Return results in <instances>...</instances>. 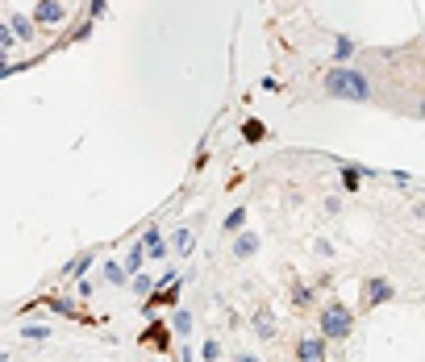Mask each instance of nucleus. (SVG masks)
<instances>
[{"mask_svg": "<svg viewBox=\"0 0 425 362\" xmlns=\"http://www.w3.org/2000/svg\"><path fill=\"white\" fill-rule=\"evenodd\" d=\"M250 325H254L259 337H276V313H271V308H254Z\"/></svg>", "mask_w": 425, "mask_h": 362, "instance_id": "obj_9", "label": "nucleus"}, {"mask_svg": "<svg viewBox=\"0 0 425 362\" xmlns=\"http://www.w3.org/2000/svg\"><path fill=\"white\" fill-rule=\"evenodd\" d=\"M21 337H30V342H47L50 329H47V325H21Z\"/></svg>", "mask_w": 425, "mask_h": 362, "instance_id": "obj_18", "label": "nucleus"}, {"mask_svg": "<svg viewBox=\"0 0 425 362\" xmlns=\"http://www.w3.org/2000/svg\"><path fill=\"white\" fill-rule=\"evenodd\" d=\"M8 30H13L17 42H34V38H38V25H34V17H25V13H13Z\"/></svg>", "mask_w": 425, "mask_h": 362, "instance_id": "obj_7", "label": "nucleus"}, {"mask_svg": "<svg viewBox=\"0 0 425 362\" xmlns=\"http://www.w3.org/2000/svg\"><path fill=\"white\" fill-rule=\"evenodd\" d=\"M321 96H326V100H355V104H367V100L376 96V88H371V80H367L363 71L338 63V67H330V71L321 75Z\"/></svg>", "mask_w": 425, "mask_h": 362, "instance_id": "obj_1", "label": "nucleus"}, {"mask_svg": "<svg viewBox=\"0 0 425 362\" xmlns=\"http://www.w3.org/2000/svg\"><path fill=\"white\" fill-rule=\"evenodd\" d=\"M154 304H180V283H171L163 296H150V300H146V308H154Z\"/></svg>", "mask_w": 425, "mask_h": 362, "instance_id": "obj_15", "label": "nucleus"}, {"mask_svg": "<svg viewBox=\"0 0 425 362\" xmlns=\"http://www.w3.org/2000/svg\"><path fill=\"white\" fill-rule=\"evenodd\" d=\"M326 213H330V217H338V213H342V200H338V196H330V200H326Z\"/></svg>", "mask_w": 425, "mask_h": 362, "instance_id": "obj_25", "label": "nucleus"}, {"mask_svg": "<svg viewBox=\"0 0 425 362\" xmlns=\"http://www.w3.org/2000/svg\"><path fill=\"white\" fill-rule=\"evenodd\" d=\"M396 296V287L388 279H367L363 283V308H376V304H388Z\"/></svg>", "mask_w": 425, "mask_h": 362, "instance_id": "obj_6", "label": "nucleus"}, {"mask_svg": "<svg viewBox=\"0 0 425 362\" xmlns=\"http://www.w3.org/2000/svg\"><path fill=\"white\" fill-rule=\"evenodd\" d=\"M242 134L250 137V142H263V137H267V130H263V121H246V130H242Z\"/></svg>", "mask_w": 425, "mask_h": 362, "instance_id": "obj_21", "label": "nucleus"}, {"mask_svg": "<svg viewBox=\"0 0 425 362\" xmlns=\"http://www.w3.org/2000/svg\"><path fill=\"white\" fill-rule=\"evenodd\" d=\"M317 333L326 342H346L355 333V308L346 300H326L321 313H317Z\"/></svg>", "mask_w": 425, "mask_h": 362, "instance_id": "obj_2", "label": "nucleus"}, {"mask_svg": "<svg viewBox=\"0 0 425 362\" xmlns=\"http://www.w3.org/2000/svg\"><path fill=\"white\" fill-rule=\"evenodd\" d=\"M417 117H421V121H425V96H421V100H417Z\"/></svg>", "mask_w": 425, "mask_h": 362, "instance_id": "obj_28", "label": "nucleus"}, {"mask_svg": "<svg viewBox=\"0 0 425 362\" xmlns=\"http://www.w3.org/2000/svg\"><path fill=\"white\" fill-rule=\"evenodd\" d=\"M421 213H425V196H421Z\"/></svg>", "mask_w": 425, "mask_h": 362, "instance_id": "obj_30", "label": "nucleus"}, {"mask_svg": "<svg viewBox=\"0 0 425 362\" xmlns=\"http://www.w3.org/2000/svg\"><path fill=\"white\" fill-rule=\"evenodd\" d=\"M313 250H317L321 258H333V246H330V242H326V237H317V242H313Z\"/></svg>", "mask_w": 425, "mask_h": 362, "instance_id": "obj_24", "label": "nucleus"}, {"mask_svg": "<svg viewBox=\"0 0 425 362\" xmlns=\"http://www.w3.org/2000/svg\"><path fill=\"white\" fill-rule=\"evenodd\" d=\"M171 329H175L180 337H188V333H192V313H188V308H180V313H175V320H171Z\"/></svg>", "mask_w": 425, "mask_h": 362, "instance_id": "obj_17", "label": "nucleus"}, {"mask_svg": "<svg viewBox=\"0 0 425 362\" xmlns=\"http://www.w3.org/2000/svg\"><path fill=\"white\" fill-rule=\"evenodd\" d=\"M350 50H355V46H350V42H342V38H338V63H342V58H350Z\"/></svg>", "mask_w": 425, "mask_h": 362, "instance_id": "obj_26", "label": "nucleus"}, {"mask_svg": "<svg viewBox=\"0 0 425 362\" xmlns=\"http://www.w3.org/2000/svg\"><path fill=\"white\" fill-rule=\"evenodd\" d=\"M142 250H146V258H167V254H171V250H167V242H163V229H146Z\"/></svg>", "mask_w": 425, "mask_h": 362, "instance_id": "obj_8", "label": "nucleus"}, {"mask_svg": "<svg viewBox=\"0 0 425 362\" xmlns=\"http://www.w3.org/2000/svg\"><path fill=\"white\" fill-rule=\"evenodd\" d=\"M234 362H263V358H259V354H246V350H242V354H234Z\"/></svg>", "mask_w": 425, "mask_h": 362, "instance_id": "obj_27", "label": "nucleus"}, {"mask_svg": "<svg viewBox=\"0 0 425 362\" xmlns=\"http://www.w3.org/2000/svg\"><path fill=\"white\" fill-rule=\"evenodd\" d=\"M13 42H17V38H13V30H8V25H0V50H8V54H13Z\"/></svg>", "mask_w": 425, "mask_h": 362, "instance_id": "obj_23", "label": "nucleus"}, {"mask_svg": "<svg viewBox=\"0 0 425 362\" xmlns=\"http://www.w3.org/2000/svg\"><path fill=\"white\" fill-rule=\"evenodd\" d=\"M4 63H8V50H0V71H4Z\"/></svg>", "mask_w": 425, "mask_h": 362, "instance_id": "obj_29", "label": "nucleus"}, {"mask_svg": "<svg viewBox=\"0 0 425 362\" xmlns=\"http://www.w3.org/2000/svg\"><path fill=\"white\" fill-rule=\"evenodd\" d=\"M309 304H313V292L300 283V287H296V308H309Z\"/></svg>", "mask_w": 425, "mask_h": 362, "instance_id": "obj_22", "label": "nucleus"}, {"mask_svg": "<svg viewBox=\"0 0 425 362\" xmlns=\"http://www.w3.org/2000/svg\"><path fill=\"white\" fill-rule=\"evenodd\" d=\"M142 267H146V250H142V242H134V246H130V254H125V271H130V279H134Z\"/></svg>", "mask_w": 425, "mask_h": 362, "instance_id": "obj_12", "label": "nucleus"}, {"mask_svg": "<svg viewBox=\"0 0 425 362\" xmlns=\"http://www.w3.org/2000/svg\"><path fill=\"white\" fill-rule=\"evenodd\" d=\"M130 287H134L138 296H150V292H154V279H150V275H134V279H130Z\"/></svg>", "mask_w": 425, "mask_h": 362, "instance_id": "obj_20", "label": "nucleus"}, {"mask_svg": "<svg viewBox=\"0 0 425 362\" xmlns=\"http://www.w3.org/2000/svg\"><path fill=\"white\" fill-rule=\"evenodd\" d=\"M246 221H250V213H246V204H242V208H234V213L221 221V233H226V237H238V233L246 229Z\"/></svg>", "mask_w": 425, "mask_h": 362, "instance_id": "obj_10", "label": "nucleus"}, {"mask_svg": "<svg viewBox=\"0 0 425 362\" xmlns=\"http://www.w3.org/2000/svg\"><path fill=\"white\" fill-rule=\"evenodd\" d=\"M326 354H330V342L321 333H309L296 342V362H326Z\"/></svg>", "mask_w": 425, "mask_h": 362, "instance_id": "obj_4", "label": "nucleus"}, {"mask_svg": "<svg viewBox=\"0 0 425 362\" xmlns=\"http://www.w3.org/2000/svg\"><path fill=\"white\" fill-rule=\"evenodd\" d=\"M359 183H363V171L359 167H342V187L346 192H359Z\"/></svg>", "mask_w": 425, "mask_h": 362, "instance_id": "obj_16", "label": "nucleus"}, {"mask_svg": "<svg viewBox=\"0 0 425 362\" xmlns=\"http://www.w3.org/2000/svg\"><path fill=\"white\" fill-rule=\"evenodd\" d=\"M167 250L184 258V254H188V250H192V229H184V225L175 229V233H171V242H167Z\"/></svg>", "mask_w": 425, "mask_h": 362, "instance_id": "obj_11", "label": "nucleus"}, {"mask_svg": "<svg viewBox=\"0 0 425 362\" xmlns=\"http://www.w3.org/2000/svg\"><path fill=\"white\" fill-rule=\"evenodd\" d=\"M63 21H67V4H63V0H38V4H34V25H38V30L63 25Z\"/></svg>", "mask_w": 425, "mask_h": 362, "instance_id": "obj_3", "label": "nucleus"}, {"mask_svg": "<svg viewBox=\"0 0 425 362\" xmlns=\"http://www.w3.org/2000/svg\"><path fill=\"white\" fill-rule=\"evenodd\" d=\"M104 279H109V283H117V287H121V283H130L125 263H104Z\"/></svg>", "mask_w": 425, "mask_h": 362, "instance_id": "obj_13", "label": "nucleus"}, {"mask_svg": "<svg viewBox=\"0 0 425 362\" xmlns=\"http://www.w3.org/2000/svg\"><path fill=\"white\" fill-rule=\"evenodd\" d=\"M200 358H204V362H221V342H213V337H209V342L200 346Z\"/></svg>", "mask_w": 425, "mask_h": 362, "instance_id": "obj_19", "label": "nucleus"}, {"mask_svg": "<svg viewBox=\"0 0 425 362\" xmlns=\"http://www.w3.org/2000/svg\"><path fill=\"white\" fill-rule=\"evenodd\" d=\"M88 267H92V250H84V254H75V258H71V267H67V275H71V279H80V275L88 271Z\"/></svg>", "mask_w": 425, "mask_h": 362, "instance_id": "obj_14", "label": "nucleus"}, {"mask_svg": "<svg viewBox=\"0 0 425 362\" xmlns=\"http://www.w3.org/2000/svg\"><path fill=\"white\" fill-rule=\"evenodd\" d=\"M230 242H234L230 250H234L238 263H246V258H254V254L263 250V237H259L254 229H242V233H238V237H230Z\"/></svg>", "mask_w": 425, "mask_h": 362, "instance_id": "obj_5", "label": "nucleus"}]
</instances>
